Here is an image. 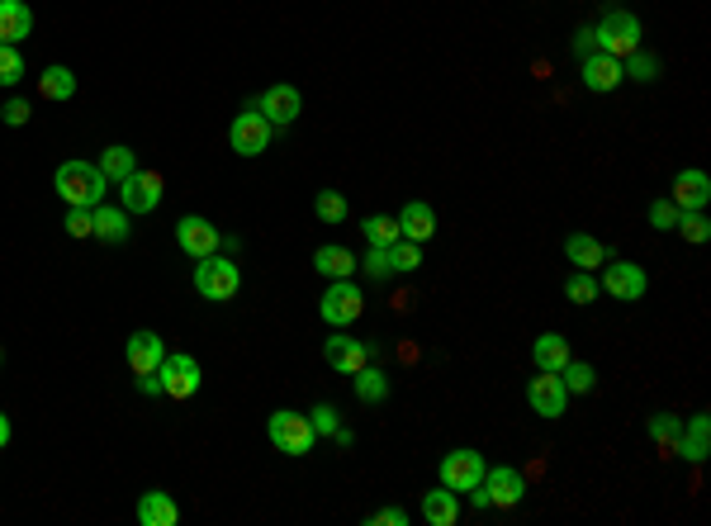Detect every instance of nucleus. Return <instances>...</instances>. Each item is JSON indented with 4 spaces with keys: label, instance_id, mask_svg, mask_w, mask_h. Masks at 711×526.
Listing matches in <instances>:
<instances>
[{
    "label": "nucleus",
    "instance_id": "nucleus-40",
    "mask_svg": "<svg viewBox=\"0 0 711 526\" xmlns=\"http://www.w3.org/2000/svg\"><path fill=\"white\" fill-rule=\"evenodd\" d=\"M67 233L72 237H95V214L91 209H67Z\"/></svg>",
    "mask_w": 711,
    "mask_h": 526
},
{
    "label": "nucleus",
    "instance_id": "nucleus-48",
    "mask_svg": "<svg viewBox=\"0 0 711 526\" xmlns=\"http://www.w3.org/2000/svg\"><path fill=\"white\" fill-rule=\"evenodd\" d=\"M0 446H10V418L0 413Z\"/></svg>",
    "mask_w": 711,
    "mask_h": 526
},
{
    "label": "nucleus",
    "instance_id": "nucleus-3",
    "mask_svg": "<svg viewBox=\"0 0 711 526\" xmlns=\"http://www.w3.org/2000/svg\"><path fill=\"white\" fill-rule=\"evenodd\" d=\"M266 436H271L275 451H285V455H309L313 441H318L309 413H294V408H280V413L266 422Z\"/></svg>",
    "mask_w": 711,
    "mask_h": 526
},
{
    "label": "nucleus",
    "instance_id": "nucleus-9",
    "mask_svg": "<svg viewBox=\"0 0 711 526\" xmlns=\"http://www.w3.org/2000/svg\"><path fill=\"white\" fill-rule=\"evenodd\" d=\"M119 200L128 214H152L162 204V176L157 171H133L128 181H119Z\"/></svg>",
    "mask_w": 711,
    "mask_h": 526
},
{
    "label": "nucleus",
    "instance_id": "nucleus-35",
    "mask_svg": "<svg viewBox=\"0 0 711 526\" xmlns=\"http://www.w3.org/2000/svg\"><path fill=\"white\" fill-rule=\"evenodd\" d=\"M565 294L574 299V304H593L598 299V280H593V271H579L565 280Z\"/></svg>",
    "mask_w": 711,
    "mask_h": 526
},
{
    "label": "nucleus",
    "instance_id": "nucleus-19",
    "mask_svg": "<svg viewBox=\"0 0 711 526\" xmlns=\"http://www.w3.org/2000/svg\"><path fill=\"white\" fill-rule=\"evenodd\" d=\"M711 200V181L702 176V171H678L674 181V204L683 209V214H693V209H702V204Z\"/></svg>",
    "mask_w": 711,
    "mask_h": 526
},
{
    "label": "nucleus",
    "instance_id": "nucleus-43",
    "mask_svg": "<svg viewBox=\"0 0 711 526\" xmlns=\"http://www.w3.org/2000/svg\"><path fill=\"white\" fill-rule=\"evenodd\" d=\"M655 72H659V62L650 53H631V76L636 81H655Z\"/></svg>",
    "mask_w": 711,
    "mask_h": 526
},
{
    "label": "nucleus",
    "instance_id": "nucleus-41",
    "mask_svg": "<svg viewBox=\"0 0 711 526\" xmlns=\"http://www.w3.org/2000/svg\"><path fill=\"white\" fill-rule=\"evenodd\" d=\"M678 214H683V209H678V204H669V200L650 204V223H655V228H664V233H669V228L678 223Z\"/></svg>",
    "mask_w": 711,
    "mask_h": 526
},
{
    "label": "nucleus",
    "instance_id": "nucleus-2",
    "mask_svg": "<svg viewBox=\"0 0 711 526\" xmlns=\"http://www.w3.org/2000/svg\"><path fill=\"white\" fill-rule=\"evenodd\" d=\"M640 19L631 15V10H607L602 15V24L593 29V43H598V53H607V57H631V53H640Z\"/></svg>",
    "mask_w": 711,
    "mask_h": 526
},
{
    "label": "nucleus",
    "instance_id": "nucleus-10",
    "mask_svg": "<svg viewBox=\"0 0 711 526\" xmlns=\"http://www.w3.org/2000/svg\"><path fill=\"white\" fill-rule=\"evenodd\" d=\"M256 109L271 119V128H285V124H294V119L304 114V95L294 91L290 81H280V86H266V95L256 100Z\"/></svg>",
    "mask_w": 711,
    "mask_h": 526
},
{
    "label": "nucleus",
    "instance_id": "nucleus-33",
    "mask_svg": "<svg viewBox=\"0 0 711 526\" xmlns=\"http://www.w3.org/2000/svg\"><path fill=\"white\" fill-rule=\"evenodd\" d=\"M365 237H370V247H394L399 242V218H384V214H375V218H365Z\"/></svg>",
    "mask_w": 711,
    "mask_h": 526
},
{
    "label": "nucleus",
    "instance_id": "nucleus-23",
    "mask_svg": "<svg viewBox=\"0 0 711 526\" xmlns=\"http://www.w3.org/2000/svg\"><path fill=\"white\" fill-rule=\"evenodd\" d=\"M531 356H536V370H555V375H560L569 365V342L560 332H546V337L531 342Z\"/></svg>",
    "mask_w": 711,
    "mask_h": 526
},
{
    "label": "nucleus",
    "instance_id": "nucleus-42",
    "mask_svg": "<svg viewBox=\"0 0 711 526\" xmlns=\"http://www.w3.org/2000/svg\"><path fill=\"white\" fill-rule=\"evenodd\" d=\"M361 266H365L370 280H384V275H389V256H384V247H370V256H365Z\"/></svg>",
    "mask_w": 711,
    "mask_h": 526
},
{
    "label": "nucleus",
    "instance_id": "nucleus-28",
    "mask_svg": "<svg viewBox=\"0 0 711 526\" xmlns=\"http://www.w3.org/2000/svg\"><path fill=\"white\" fill-rule=\"evenodd\" d=\"M356 399L361 403H384L389 399V380H384V370H375V365H361V370H356Z\"/></svg>",
    "mask_w": 711,
    "mask_h": 526
},
{
    "label": "nucleus",
    "instance_id": "nucleus-6",
    "mask_svg": "<svg viewBox=\"0 0 711 526\" xmlns=\"http://www.w3.org/2000/svg\"><path fill=\"white\" fill-rule=\"evenodd\" d=\"M157 380H162V394H171V399H195L200 394V361L185 351H171L157 365Z\"/></svg>",
    "mask_w": 711,
    "mask_h": 526
},
{
    "label": "nucleus",
    "instance_id": "nucleus-15",
    "mask_svg": "<svg viewBox=\"0 0 711 526\" xmlns=\"http://www.w3.org/2000/svg\"><path fill=\"white\" fill-rule=\"evenodd\" d=\"M124 356H128V370L133 375H157V365H162V356H166V346H162V337L157 332H133L128 337V346H124Z\"/></svg>",
    "mask_w": 711,
    "mask_h": 526
},
{
    "label": "nucleus",
    "instance_id": "nucleus-22",
    "mask_svg": "<svg viewBox=\"0 0 711 526\" xmlns=\"http://www.w3.org/2000/svg\"><path fill=\"white\" fill-rule=\"evenodd\" d=\"M565 256L579 266V271H598V266H607V247H602L598 237H588V233H574L565 242Z\"/></svg>",
    "mask_w": 711,
    "mask_h": 526
},
{
    "label": "nucleus",
    "instance_id": "nucleus-31",
    "mask_svg": "<svg viewBox=\"0 0 711 526\" xmlns=\"http://www.w3.org/2000/svg\"><path fill=\"white\" fill-rule=\"evenodd\" d=\"M384 256H389V271H418V266H422V242H408V237H399L394 247H384Z\"/></svg>",
    "mask_w": 711,
    "mask_h": 526
},
{
    "label": "nucleus",
    "instance_id": "nucleus-1",
    "mask_svg": "<svg viewBox=\"0 0 711 526\" xmlns=\"http://www.w3.org/2000/svg\"><path fill=\"white\" fill-rule=\"evenodd\" d=\"M57 195L72 204V209H95V204L105 200V190H110V181H105V171L95 162H62L57 166Z\"/></svg>",
    "mask_w": 711,
    "mask_h": 526
},
{
    "label": "nucleus",
    "instance_id": "nucleus-25",
    "mask_svg": "<svg viewBox=\"0 0 711 526\" xmlns=\"http://www.w3.org/2000/svg\"><path fill=\"white\" fill-rule=\"evenodd\" d=\"M91 214H95V237L100 242H128V209H110V204L100 200Z\"/></svg>",
    "mask_w": 711,
    "mask_h": 526
},
{
    "label": "nucleus",
    "instance_id": "nucleus-16",
    "mask_svg": "<svg viewBox=\"0 0 711 526\" xmlns=\"http://www.w3.org/2000/svg\"><path fill=\"white\" fill-rule=\"evenodd\" d=\"M602 290L612 294V299L636 304V299H645V271L631 266V261H617V266H607V271H602Z\"/></svg>",
    "mask_w": 711,
    "mask_h": 526
},
{
    "label": "nucleus",
    "instance_id": "nucleus-13",
    "mask_svg": "<svg viewBox=\"0 0 711 526\" xmlns=\"http://www.w3.org/2000/svg\"><path fill=\"white\" fill-rule=\"evenodd\" d=\"M323 356H328L332 370H342V375H356L361 365L375 361V346H370V342H356V337H342V332H337V337H328V342H323Z\"/></svg>",
    "mask_w": 711,
    "mask_h": 526
},
{
    "label": "nucleus",
    "instance_id": "nucleus-8",
    "mask_svg": "<svg viewBox=\"0 0 711 526\" xmlns=\"http://www.w3.org/2000/svg\"><path fill=\"white\" fill-rule=\"evenodd\" d=\"M479 479H484V455L479 451H451L441 460V484L451 493H470L479 489Z\"/></svg>",
    "mask_w": 711,
    "mask_h": 526
},
{
    "label": "nucleus",
    "instance_id": "nucleus-12",
    "mask_svg": "<svg viewBox=\"0 0 711 526\" xmlns=\"http://www.w3.org/2000/svg\"><path fill=\"white\" fill-rule=\"evenodd\" d=\"M176 242H181V252L185 256H195V261H204V256H214L219 252V228L209 223V218H181L176 223Z\"/></svg>",
    "mask_w": 711,
    "mask_h": 526
},
{
    "label": "nucleus",
    "instance_id": "nucleus-7",
    "mask_svg": "<svg viewBox=\"0 0 711 526\" xmlns=\"http://www.w3.org/2000/svg\"><path fill=\"white\" fill-rule=\"evenodd\" d=\"M479 489L484 493H474V503L479 508H517L522 503V493H527V479L517 470H484V479H479Z\"/></svg>",
    "mask_w": 711,
    "mask_h": 526
},
{
    "label": "nucleus",
    "instance_id": "nucleus-21",
    "mask_svg": "<svg viewBox=\"0 0 711 526\" xmlns=\"http://www.w3.org/2000/svg\"><path fill=\"white\" fill-rule=\"evenodd\" d=\"M399 233L408 237V242H427V237L437 233V214H432V204H403V214H399Z\"/></svg>",
    "mask_w": 711,
    "mask_h": 526
},
{
    "label": "nucleus",
    "instance_id": "nucleus-37",
    "mask_svg": "<svg viewBox=\"0 0 711 526\" xmlns=\"http://www.w3.org/2000/svg\"><path fill=\"white\" fill-rule=\"evenodd\" d=\"M674 233H683L688 242H707V237H711V223H707V218H702V214L693 209V214H678Z\"/></svg>",
    "mask_w": 711,
    "mask_h": 526
},
{
    "label": "nucleus",
    "instance_id": "nucleus-44",
    "mask_svg": "<svg viewBox=\"0 0 711 526\" xmlns=\"http://www.w3.org/2000/svg\"><path fill=\"white\" fill-rule=\"evenodd\" d=\"M0 119L10 128H19V124H29V100H10V105L0 109Z\"/></svg>",
    "mask_w": 711,
    "mask_h": 526
},
{
    "label": "nucleus",
    "instance_id": "nucleus-36",
    "mask_svg": "<svg viewBox=\"0 0 711 526\" xmlns=\"http://www.w3.org/2000/svg\"><path fill=\"white\" fill-rule=\"evenodd\" d=\"M19 76H24V57H19V48L0 43V86H15Z\"/></svg>",
    "mask_w": 711,
    "mask_h": 526
},
{
    "label": "nucleus",
    "instance_id": "nucleus-20",
    "mask_svg": "<svg viewBox=\"0 0 711 526\" xmlns=\"http://www.w3.org/2000/svg\"><path fill=\"white\" fill-rule=\"evenodd\" d=\"M138 522H143V526H176V522H181V508L171 503V493L152 489V493H143V498H138Z\"/></svg>",
    "mask_w": 711,
    "mask_h": 526
},
{
    "label": "nucleus",
    "instance_id": "nucleus-17",
    "mask_svg": "<svg viewBox=\"0 0 711 526\" xmlns=\"http://www.w3.org/2000/svg\"><path fill=\"white\" fill-rule=\"evenodd\" d=\"M34 34V10L24 5V0H0V43H24V38Z\"/></svg>",
    "mask_w": 711,
    "mask_h": 526
},
{
    "label": "nucleus",
    "instance_id": "nucleus-18",
    "mask_svg": "<svg viewBox=\"0 0 711 526\" xmlns=\"http://www.w3.org/2000/svg\"><path fill=\"white\" fill-rule=\"evenodd\" d=\"M621 62L617 57H607V53H588L584 57V86L588 91H617L621 86Z\"/></svg>",
    "mask_w": 711,
    "mask_h": 526
},
{
    "label": "nucleus",
    "instance_id": "nucleus-34",
    "mask_svg": "<svg viewBox=\"0 0 711 526\" xmlns=\"http://www.w3.org/2000/svg\"><path fill=\"white\" fill-rule=\"evenodd\" d=\"M560 375H565V389H574V394H593V384H598L593 365H584V361H569Z\"/></svg>",
    "mask_w": 711,
    "mask_h": 526
},
{
    "label": "nucleus",
    "instance_id": "nucleus-14",
    "mask_svg": "<svg viewBox=\"0 0 711 526\" xmlns=\"http://www.w3.org/2000/svg\"><path fill=\"white\" fill-rule=\"evenodd\" d=\"M527 399H531V408H536L541 418H560V413H565L569 389H565V380H560L555 370H541V375L527 384Z\"/></svg>",
    "mask_w": 711,
    "mask_h": 526
},
{
    "label": "nucleus",
    "instance_id": "nucleus-24",
    "mask_svg": "<svg viewBox=\"0 0 711 526\" xmlns=\"http://www.w3.org/2000/svg\"><path fill=\"white\" fill-rule=\"evenodd\" d=\"M422 517H427L432 526H456V517H460L456 493L446 489V484H441V489H432L427 498H422Z\"/></svg>",
    "mask_w": 711,
    "mask_h": 526
},
{
    "label": "nucleus",
    "instance_id": "nucleus-11",
    "mask_svg": "<svg viewBox=\"0 0 711 526\" xmlns=\"http://www.w3.org/2000/svg\"><path fill=\"white\" fill-rule=\"evenodd\" d=\"M361 309H365V299H361V290L351 285V275L347 280H332V290L323 294V318H328L332 327H347L361 318Z\"/></svg>",
    "mask_w": 711,
    "mask_h": 526
},
{
    "label": "nucleus",
    "instance_id": "nucleus-30",
    "mask_svg": "<svg viewBox=\"0 0 711 526\" xmlns=\"http://www.w3.org/2000/svg\"><path fill=\"white\" fill-rule=\"evenodd\" d=\"M678 455H688V460H702L707 455V413H697L688 422V432L678 436Z\"/></svg>",
    "mask_w": 711,
    "mask_h": 526
},
{
    "label": "nucleus",
    "instance_id": "nucleus-32",
    "mask_svg": "<svg viewBox=\"0 0 711 526\" xmlns=\"http://www.w3.org/2000/svg\"><path fill=\"white\" fill-rule=\"evenodd\" d=\"M650 436L659 441V451H664V455H678V436H683V422L669 418V413H659V418H650Z\"/></svg>",
    "mask_w": 711,
    "mask_h": 526
},
{
    "label": "nucleus",
    "instance_id": "nucleus-5",
    "mask_svg": "<svg viewBox=\"0 0 711 526\" xmlns=\"http://www.w3.org/2000/svg\"><path fill=\"white\" fill-rule=\"evenodd\" d=\"M271 133H275L271 119H266L256 105H247L233 119V128H228V143H233L237 157H261V152L271 147Z\"/></svg>",
    "mask_w": 711,
    "mask_h": 526
},
{
    "label": "nucleus",
    "instance_id": "nucleus-46",
    "mask_svg": "<svg viewBox=\"0 0 711 526\" xmlns=\"http://www.w3.org/2000/svg\"><path fill=\"white\" fill-rule=\"evenodd\" d=\"M138 389H143V394H162V380H157V375H138Z\"/></svg>",
    "mask_w": 711,
    "mask_h": 526
},
{
    "label": "nucleus",
    "instance_id": "nucleus-47",
    "mask_svg": "<svg viewBox=\"0 0 711 526\" xmlns=\"http://www.w3.org/2000/svg\"><path fill=\"white\" fill-rule=\"evenodd\" d=\"M574 53H593V34H588V29H584V34H574Z\"/></svg>",
    "mask_w": 711,
    "mask_h": 526
},
{
    "label": "nucleus",
    "instance_id": "nucleus-39",
    "mask_svg": "<svg viewBox=\"0 0 711 526\" xmlns=\"http://www.w3.org/2000/svg\"><path fill=\"white\" fill-rule=\"evenodd\" d=\"M309 422H313V432L318 436H337V408H332V403H318V408L309 413Z\"/></svg>",
    "mask_w": 711,
    "mask_h": 526
},
{
    "label": "nucleus",
    "instance_id": "nucleus-4",
    "mask_svg": "<svg viewBox=\"0 0 711 526\" xmlns=\"http://www.w3.org/2000/svg\"><path fill=\"white\" fill-rule=\"evenodd\" d=\"M195 290H200L204 299H214V304H228V299L242 290V275H237V266L228 261V256L214 252L195 266Z\"/></svg>",
    "mask_w": 711,
    "mask_h": 526
},
{
    "label": "nucleus",
    "instance_id": "nucleus-29",
    "mask_svg": "<svg viewBox=\"0 0 711 526\" xmlns=\"http://www.w3.org/2000/svg\"><path fill=\"white\" fill-rule=\"evenodd\" d=\"M100 171H105V181H128L133 171H138V157L128 152V147H105V157H100Z\"/></svg>",
    "mask_w": 711,
    "mask_h": 526
},
{
    "label": "nucleus",
    "instance_id": "nucleus-45",
    "mask_svg": "<svg viewBox=\"0 0 711 526\" xmlns=\"http://www.w3.org/2000/svg\"><path fill=\"white\" fill-rule=\"evenodd\" d=\"M370 526H408V512L403 508H380V512H370Z\"/></svg>",
    "mask_w": 711,
    "mask_h": 526
},
{
    "label": "nucleus",
    "instance_id": "nucleus-26",
    "mask_svg": "<svg viewBox=\"0 0 711 526\" xmlns=\"http://www.w3.org/2000/svg\"><path fill=\"white\" fill-rule=\"evenodd\" d=\"M313 266L328 275V280H347V275L356 271V256H351L347 247H337V242H332V247H318V252H313Z\"/></svg>",
    "mask_w": 711,
    "mask_h": 526
},
{
    "label": "nucleus",
    "instance_id": "nucleus-27",
    "mask_svg": "<svg viewBox=\"0 0 711 526\" xmlns=\"http://www.w3.org/2000/svg\"><path fill=\"white\" fill-rule=\"evenodd\" d=\"M38 95H43V100H72L76 76L67 72V67H48V72L38 76Z\"/></svg>",
    "mask_w": 711,
    "mask_h": 526
},
{
    "label": "nucleus",
    "instance_id": "nucleus-38",
    "mask_svg": "<svg viewBox=\"0 0 711 526\" xmlns=\"http://www.w3.org/2000/svg\"><path fill=\"white\" fill-rule=\"evenodd\" d=\"M313 209H318V218H323V223H342V218H347V200H342L337 190H323Z\"/></svg>",
    "mask_w": 711,
    "mask_h": 526
}]
</instances>
